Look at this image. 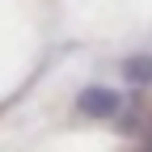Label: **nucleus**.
<instances>
[{
    "mask_svg": "<svg viewBox=\"0 0 152 152\" xmlns=\"http://www.w3.org/2000/svg\"><path fill=\"white\" fill-rule=\"evenodd\" d=\"M76 106H80L85 114H93V118H106V114L118 110V93H114V89H85Z\"/></svg>",
    "mask_w": 152,
    "mask_h": 152,
    "instance_id": "nucleus-1",
    "label": "nucleus"
}]
</instances>
